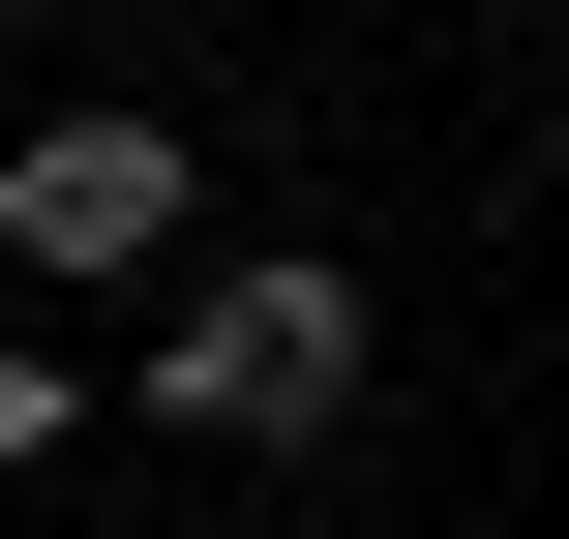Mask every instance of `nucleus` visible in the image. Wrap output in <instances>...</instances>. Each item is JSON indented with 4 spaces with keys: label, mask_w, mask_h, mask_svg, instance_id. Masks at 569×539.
I'll return each mask as SVG.
<instances>
[{
    "label": "nucleus",
    "mask_w": 569,
    "mask_h": 539,
    "mask_svg": "<svg viewBox=\"0 0 569 539\" xmlns=\"http://www.w3.org/2000/svg\"><path fill=\"white\" fill-rule=\"evenodd\" d=\"M0 270H180V120L150 90H60L0 150Z\"/></svg>",
    "instance_id": "nucleus-2"
},
{
    "label": "nucleus",
    "mask_w": 569,
    "mask_h": 539,
    "mask_svg": "<svg viewBox=\"0 0 569 539\" xmlns=\"http://www.w3.org/2000/svg\"><path fill=\"white\" fill-rule=\"evenodd\" d=\"M60 420H90V390H60V360H30V330H0V480H30V450H60Z\"/></svg>",
    "instance_id": "nucleus-3"
},
{
    "label": "nucleus",
    "mask_w": 569,
    "mask_h": 539,
    "mask_svg": "<svg viewBox=\"0 0 569 539\" xmlns=\"http://www.w3.org/2000/svg\"><path fill=\"white\" fill-rule=\"evenodd\" d=\"M150 420H180V450H330V420H360V270H300V240L180 270V300H150Z\"/></svg>",
    "instance_id": "nucleus-1"
}]
</instances>
